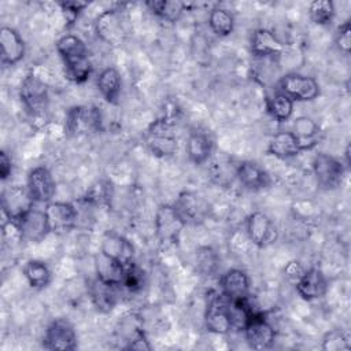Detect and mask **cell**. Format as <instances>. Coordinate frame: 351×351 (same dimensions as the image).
Wrapping results in <instances>:
<instances>
[{
	"label": "cell",
	"instance_id": "6da1fadb",
	"mask_svg": "<svg viewBox=\"0 0 351 351\" xmlns=\"http://www.w3.org/2000/svg\"><path fill=\"white\" fill-rule=\"evenodd\" d=\"M55 47L63 62L66 78L74 84H84L92 73L86 44L75 34H64Z\"/></svg>",
	"mask_w": 351,
	"mask_h": 351
},
{
	"label": "cell",
	"instance_id": "7a4b0ae2",
	"mask_svg": "<svg viewBox=\"0 0 351 351\" xmlns=\"http://www.w3.org/2000/svg\"><path fill=\"white\" fill-rule=\"evenodd\" d=\"M103 129V118L100 108L96 106H73L66 111L64 132L69 136H86L97 133Z\"/></svg>",
	"mask_w": 351,
	"mask_h": 351
},
{
	"label": "cell",
	"instance_id": "3957f363",
	"mask_svg": "<svg viewBox=\"0 0 351 351\" xmlns=\"http://www.w3.org/2000/svg\"><path fill=\"white\" fill-rule=\"evenodd\" d=\"M311 165L313 174L319 189L333 191L341 186L347 173V167L341 159L325 152H318Z\"/></svg>",
	"mask_w": 351,
	"mask_h": 351
},
{
	"label": "cell",
	"instance_id": "277c9868",
	"mask_svg": "<svg viewBox=\"0 0 351 351\" xmlns=\"http://www.w3.org/2000/svg\"><path fill=\"white\" fill-rule=\"evenodd\" d=\"M19 99L29 115L43 117L49 107L48 86L36 74L29 73L21 84Z\"/></svg>",
	"mask_w": 351,
	"mask_h": 351
},
{
	"label": "cell",
	"instance_id": "5b68a950",
	"mask_svg": "<svg viewBox=\"0 0 351 351\" xmlns=\"http://www.w3.org/2000/svg\"><path fill=\"white\" fill-rule=\"evenodd\" d=\"M185 226H199L206 222L211 213L210 203L193 191H182L171 203Z\"/></svg>",
	"mask_w": 351,
	"mask_h": 351
},
{
	"label": "cell",
	"instance_id": "8992f818",
	"mask_svg": "<svg viewBox=\"0 0 351 351\" xmlns=\"http://www.w3.org/2000/svg\"><path fill=\"white\" fill-rule=\"evenodd\" d=\"M277 92L287 95L293 101H313L321 93V86L314 77L288 73L277 82Z\"/></svg>",
	"mask_w": 351,
	"mask_h": 351
},
{
	"label": "cell",
	"instance_id": "52a82bcc",
	"mask_svg": "<svg viewBox=\"0 0 351 351\" xmlns=\"http://www.w3.org/2000/svg\"><path fill=\"white\" fill-rule=\"evenodd\" d=\"M145 145L156 158H169L177 152L178 141L176 134L171 132L169 119H156L149 125L145 134Z\"/></svg>",
	"mask_w": 351,
	"mask_h": 351
},
{
	"label": "cell",
	"instance_id": "ba28073f",
	"mask_svg": "<svg viewBox=\"0 0 351 351\" xmlns=\"http://www.w3.org/2000/svg\"><path fill=\"white\" fill-rule=\"evenodd\" d=\"M185 223L177 214L173 204H160L156 208L154 229L156 239L163 245H174L180 241Z\"/></svg>",
	"mask_w": 351,
	"mask_h": 351
},
{
	"label": "cell",
	"instance_id": "9c48e42d",
	"mask_svg": "<svg viewBox=\"0 0 351 351\" xmlns=\"http://www.w3.org/2000/svg\"><path fill=\"white\" fill-rule=\"evenodd\" d=\"M245 233L256 248H266L278 240V228L263 211H254L245 218Z\"/></svg>",
	"mask_w": 351,
	"mask_h": 351
},
{
	"label": "cell",
	"instance_id": "30bf717a",
	"mask_svg": "<svg viewBox=\"0 0 351 351\" xmlns=\"http://www.w3.org/2000/svg\"><path fill=\"white\" fill-rule=\"evenodd\" d=\"M96 36L110 47H121L126 40V29L121 12L115 8L101 11L95 19Z\"/></svg>",
	"mask_w": 351,
	"mask_h": 351
},
{
	"label": "cell",
	"instance_id": "8fae6325",
	"mask_svg": "<svg viewBox=\"0 0 351 351\" xmlns=\"http://www.w3.org/2000/svg\"><path fill=\"white\" fill-rule=\"evenodd\" d=\"M12 223L21 240L26 243H40L51 233L45 211L36 204Z\"/></svg>",
	"mask_w": 351,
	"mask_h": 351
},
{
	"label": "cell",
	"instance_id": "7c38bea8",
	"mask_svg": "<svg viewBox=\"0 0 351 351\" xmlns=\"http://www.w3.org/2000/svg\"><path fill=\"white\" fill-rule=\"evenodd\" d=\"M78 346L73 324L66 318H55L45 329L43 347L52 351H73Z\"/></svg>",
	"mask_w": 351,
	"mask_h": 351
},
{
	"label": "cell",
	"instance_id": "4fadbf2b",
	"mask_svg": "<svg viewBox=\"0 0 351 351\" xmlns=\"http://www.w3.org/2000/svg\"><path fill=\"white\" fill-rule=\"evenodd\" d=\"M204 326L210 333L228 335L232 330L226 308V298L221 292L211 291L204 310Z\"/></svg>",
	"mask_w": 351,
	"mask_h": 351
},
{
	"label": "cell",
	"instance_id": "5bb4252c",
	"mask_svg": "<svg viewBox=\"0 0 351 351\" xmlns=\"http://www.w3.org/2000/svg\"><path fill=\"white\" fill-rule=\"evenodd\" d=\"M244 339L252 350H269L276 341V329L267 321L265 313H256L243 329Z\"/></svg>",
	"mask_w": 351,
	"mask_h": 351
},
{
	"label": "cell",
	"instance_id": "9a60e30c",
	"mask_svg": "<svg viewBox=\"0 0 351 351\" xmlns=\"http://www.w3.org/2000/svg\"><path fill=\"white\" fill-rule=\"evenodd\" d=\"M51 233H67L77 228L78 210L75 203L49 202L44 208Z\"/></svg>",
	"mask_w": 351,
	"mask_h": 351
},
{
	"label": "cell",
	"instance_id": "2e32d148",
	"mask_svg": "<svg viewBox=\"0 0 351 351\" xmlns=\"http://www.w3.org/2000/svg\"><path fill=\"white\" fill-rule=\"evenodd\" d=\"M34 200L26 185H10L1 195L3 215L14 222L34 206Z\"/></svg>",
	"mask_w": 351,
	"mask_h": 351
},
{
	"label": "cell",
	"instance_id": "e0dca14e",
	"mask_svg": "<svg viewBox=\"0 0 351 351\" xmlns=\"http://www.w3.org/2000/svg\"><path fill=\"white\" fill-rule=\"evenodd\" d=\"M26 186L34 200V203H49L56 193V181L45 166L33 167L26 180Z\"/></svg>",
	"mask_w": 351,
	"mask_h": 351
},
{
	"label": "cell",
	"instance_id": "ac0fdd59",
	"mask_svg": "<svg viewBox=\"0 0 351 351\" xmlns=\"http://www.w3.org/2000/svg\"><path fill=\"white\" fill-rule=\"evenodd\" d=\"M100 251L123 266H128L134 261L133 243L128 237L115 230H107L103 233Z\"/></svg>",
	"mask_w": 351,
	"mask_h": 351
},
{
	"label": "cell",
	"instance_id": "d6986e66",
	"mask_svg": "<svg viewBox=\"0 0 351 351\" xmlns=\"http://www.w3.org/2000/svg\"><path fill=\"white\" fill-rule=\"evenodd\" d=\"M237 181L248 191H263L270 188L271 176L258 162L243 160L236 166Z\"/></svg>",
	"mask_w": 351,
	"mask_h": 351
},
{
	"label": "cell",
	"instance_id": "ffe728a7",
	"mask_svg": "<svg viewBox=\"0 0 351 351\" xmlns=\"http://www.w3.org/2000/svg\"><path fill=\"white\" fill-rule=\"evenodd\" d=\"M295 291L306 302L321 299L328 291L326 277L318 267L306 269L302 277L295 282Z\"/></svg>",
	"mask_w": 351,
	"mask_h": 351
},
{
	"label": "cell",
	"instance_id": "44dd1931",
	"mask_svg": "<svg viewBox=\"0 0 351 351\" xmlns=\"http://www.w3.org/2000/svg\"><path fill=\"white\" fill-rule=\"evenodd\" d=\"M0 48L3 66H14L19 63L26 53L25 40L19 32L11 26H3L0 29Z\"/></svg>",
	"mask_w": 351,
	"mask_h": 351
},
{
	"label": "cell",
	"instance_id": "7402d4cb",
	"mask_svg": "<svg viewBox=\"0 0 351 351\" xmlns=\"http://www.w3.org/2000/svg\"><path fill=\"white\" fill-rule=\"evenodd\" d=\"M218 285H219V292L228 300L250 296L251 281L248 274L241 269L232 267L225 273H222L218 278Z\"/></svg>",
	"mask_w": 351,
	"mask_h": 351
},
{
	"label": "cell",
	"instance_id": "603a6c76",
	"mask_svg": "<svg viewBox=\"0 0 351 351\" xmlns=\"http://www.w3.org/2000/svg\"><path fill=\"white\" fill-rule=\"evenodd\" d=\"M303 151H307V148L291 130H281L273 134L266 148L267 155L281 160L298 156Z\"/></svg>",
	"mask_w": 351,
	"mask_h": 351
},
{
	"label": "cell",
	"instance_id": "cb8c5ba5",
	"mask_svg": "<svg viewBox=\"0 0 351 351\" xmlns=\"http://www.w3.org/2000/svg\"><path fill=\"white\" fill-rule=\"evenodd\" d=\"M250 51L256 58H278L285 51V44L274 34V32L261 27L251 36Z\"/></svg>",
	"mask_w": 351,
	"mask_h": 351
},
{
	"label": "cell",
	"instance_id": "d4e9b609",
	"mask_svg": "<svg viewBox=\"0 0 351 351\" xmlns=\"http://www.w3.org/2000/svg\"><path fill=\"white\" fill-rule=\"evenodd\" d=\"M214 148V138L208 132L192 130L186 138V156L196 166L206 163L211 158Z\"/></svg>",
	"mask_w": 351,
	"mask_h": 351
},
{
	"label": "cell",
	"instance_id": "484cf974",
	"mask_svg": "<svg viewBox=\"0 0 351 351\" xmlns=\"http://www.w3.org/2000/svg\"><path fill=\"white\" fill-rule=\"evenodd\" d=\"M114 285L106 284L99 278H93L88 282V296L96 308L101 314L111 313L118 303V293Z\"/></svg>",
	"mask_w": 351,
	"mask_h": 351
},
{
	"label": "cell",
	"instance_id": "4316f807",
	"mask_svg": "<svg viewBox=\"0 0 351 351\" xmlns=\"http://www.w3.org/2000/svg\"><path fill=\"white\" fill-rule=\"evenodd\" d=\"M114 335H115L117 340L123 343L122 348L126 350V347L130 343H133L134 340L147 335V332L144 329L143 317L136 311H129V313L123 314L115 325Z\"/></svg>",
	"mask_w": 351,
	"mask_h": 351
},
{
	"label": "cell",
	"instance_id": "83f0119b",
	"mask_svg": "<svg viewBox=\"0 0 351 351\" xmlns=\"http://www.w3.org/2000/svg\"><path fill=\"white\" fill-rule=\"evenodd\" d=\"M93 263H95L96 278H99L100 281H103L106 284L118 287V288L122 285L123 273H125V266L123 265H121L115 259L107 256L101 251H99L95 255Z\"/></svg>",
	"mask_w": 351,
	"mask_h": 351
},
{
	"label": "cell",
	"instance_id": "f1b7e54d",
	"mask_svg": "<svg viewBox=\"0 0 351 351\" xmlns=\"http://www.w3.org/2000/svg\"><path fill=\"white\" fill-rule=\"evenodd\" d=\"M114 193L115 188L112 181L108 178H99L89 185L81 200L93 208L110 207L114 199Z\"/></svg>",
	"mask_w": 351,
	"mask_h": 351
},
{
	"label": "cell",
	"instance_id": "f546056e",
	"mask_svg": "<svg viewBox=\"0 0 351 351\" xmlns=\"http://www.w3.org/2000/svg\"><path fill=\"white\" fill-rule=\"evenodd\" d=\"M97 89L101 97L110 103L117 104L122 92V78L115 67H106L100 71L96 80Z\"/></svg>",
	"mask_w": 351,
	"mask_h": 351
},
{
	"label": "cell",
	"instance_id": "4dcf8cb0",
	"mask_svg": "<svg viewBox=\"0 0 351 351\" xmlns=\"http://www.w3.org/2000/svg\"><path fill=\"white\" fill-rule=\"evenodd\" d=\"M27 284L33 289H44L51 284L52 273L48 265L40 259H29L22 267Z\"/></svg>",
	"mask_w": 351,
	"mask_h": 351
},
{
	"label": "cell",
	"instance_id": "1f68e13d",
	"mask_svg": "<svg viewBox=\"0 0 351 351\" xmlns=\"http://www.w3.org/2000/svg\"><path fill=\"white\" fill-rule=\"evenodd\" d=\"M291 132H293V134L303 143L307 151L313 149L319 143V137H318L321 134L319 125L310 117L302 115L295 118Z\"/></svg>",
	"mask_w": 351,
	"mask_h": 351
},
{
	"label": "cell",
	"instance_id": "d6a6232c",
	"mask_svg": "<svg viewBox=\"0 0 351 351\" xmlns=\"http://www.w3.org/2000/svg\"><path fill=\"white\" fill-rule=\"evenodd\" d=\"M145 5L154 15L169 23H176L186 8V4L178 0H151Z\"/></svg>",
	"mask_w": 351,
	"mask_h": 351
},
{
	"label": "cell",
	"instance_id": "836d02e7",
	"mask_svg": "<svg viewBox=\"0 0 351 351\" xmlns=\"http://www.w3.org/2000/svg\"><path fill=\"white\" fill-rule=\"evenodd\" d=\"M293 100L281 92H276L271 96H267L265 100L267 114L277 122H285L291 119L293 114Z\"/></svg>",
	"mask_w": 351,
	"mask_h": 351
},
{
	"label": "cell",
	"instance_id": "e575fe53",
	"mask_svg": "<svg viewBox=\"0 0 351 351\" xmlns=\"http://www.w3.org/2000/svg\"><path fill=\"white\" fill-rule=\"evenodd\" d=\"M208 26L215 36L228 37L233 33L234 16L228 8L214 7L208 14Z\"/></svg>",
	"mask_w": 351,
	"mask_h": 351
},
{
	"label": "cell",
	"instance_id": "d590c367",
	"mask_svg": "<svg viewBox=\"0 0 351 351\" xmlns=\"http://www.w3.org/2000/svg\"><path fill=\"white\" fill-rule=\"evenodd\" d=\"M221 258L218 252L210 245H200L195 252L196 270L206 277L214 276L218 271Z\"/></svg>",
	"mask_w": 351,
	"mask_h": 351
},
{
	"label": "cell",
	"instance_id": "8d00e7d4",
	"mask_svg": "<svg viewBox=\"0 0 351 351\" xmlns=\"http://www.w3.org/2000/svg\"><path fill=\"white\" fill-rule=\"evenodd\" d=\"M321 348L324 351H350L351 350L350 332L341 328L330 329L324 335Z\"/></svg>",
	"mask_w": 351,
	"mask_h": 351
},
{
	"label": "cell",
	"instance_id": "74e56055",
	"mask_svg": "<svg viewBox=\"0 0 351 351\" xmlns=\"http://www.w3.org/2000/svg\"><path fill=\"white\" fill-rule=\"evenodd\" d=\"M335 14V3L330 0H314L308 4V16L318 26L330 25Z\"/></svg>",
	"mask_w": 351,
	"mask_h": 351
},
{
	"label": "cell",
	"instance_id": "f35d334b",
	"mask_svg": "<svg viewBox=\"0 0 351 351\" xmlns=\"http://www.w3.org/2000/svg\"><path fill=\"white\" fill-rule=\"evenodd\" d=\"M147 284V273L145 270L138 266L134 261L125 266L123 280H122V288H125L130 293H137L143 291V288Z\"/></svg>",
	"mask_w": 351,
	"mask_h": 351
},
{
	"label": "cell",
	"instance_id": "ab89813d",
	"mask_svg": "<svg viewBox=\"0 0 351 351\" xmlns=\"http://www.w3.org/2000/svg\"><path fill=\"white\" fill-rule=\"evenodd\" d=\"M335 45L340 52L344 55H350L351 52V22L350 19L344 21L341 25L337 26L335 32Z\"/></svg>",
	"mask_w": 351,
	"mask_h": 351
},
{
	"label": "cell",
	"instance_id": "60d3db41",
	"mask_svg": "<svg viewBox=\"0 0 351 351\" xmlns=\"http://www.w3.org/2000/svg\"><path fill=\"white\" fill-rule=\"evenodd\" d=\"M64 16V19L69 23L75 22V19L80 16V14L89 5L86 1H78V0H63L56 3Z\"/></svg>",
	"mask_w": 351,
	"mask_h": 351
},
{
	"label": "cell",
	"instance_id": "b9f144b4",
	"mask_svg": "<svg viewBox=\"0 0 351 351\" xmlns=\"http://www.w3.org/2000/svg\"><path fill=\"white\" fill-rule=\"evenodd\" d=\"M229 250L233 254H247L250 251V247H252L251 240L248 239L245 229H236L228 240Z\"/></svg>",
	"mask_w": 351,
	"mask_h": 351
},
{
	"label": "cell",
	"instance_id": "7bdbcfd3",
	"mask_svg": "<svg viewBox=\"0 0 351 351\" xmlns=\"http://www.w3.org/2000/svg\"><path fill=\"white\" fill-rule=\"evenodd\" d=\"M304 267L299 261H289L285 266H284V277L292 282L295 285V282L302 277V274L304 273Z\"/></svg>",
	"mask_w": 351,
	"mask_h": 351
},
{
	"label": "cell",
	"instance_id": "ee69618b",
	"mask_svg": "<svg viewBox=\"0 0 351 351\" xmlns=\"http://www.w3.org/2000/svg\"><path fill=\"white\" fill-rule=\"evenodd\" d=\"M11 173H12V158L5 149H1V152H0V178H1V181H5L11 176Z\"/></svg>",
	"mask_w": 351,
	"mask_h": 351
},
{
	"label": "cell",
	"instance_id": "f6af8a7d",
	"mask_svg": "<svg viewBox=\"0 0 351 351\" xmlns=\"http://www.w3.org/2000/svg\"><path fill=\"white\" fill-rule=\"evenodd\" d=\"M343 163H344V166L347 167V170L350 169V166H351V160H350V143L347 144V147H346V151H344V160H343Z\"/></svg>",
	"mask_w": 351,
	"mask_h": 351
}]
</instances>
